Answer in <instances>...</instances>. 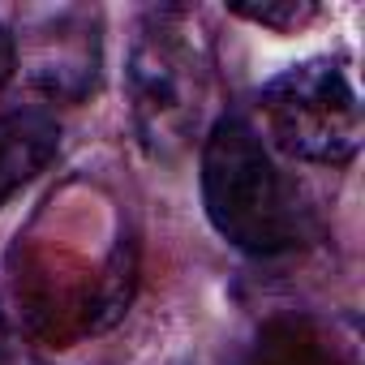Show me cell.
Returning <instances> with one entry per match:
<instances>
[{
  "label": "cell",
  "instance_id": "cell-5",
  "mask_svg": "<svg viewBox=\"0 0 365 365\" xmlns=\"http://www.w3.org/2000/svg\"><path fill=\"white\" fill-rule=\"evenodd\" d=\"M232 14L258 26H271V31H297L318 14V5H309V0H279V5H232Z\"/></svg>",
  "mask_w": 365,
  "mask_h": 365
},
{
  "label": "cell",
  "instance_id": "cell-1",
  "mask_svg": "<svg viewBox=\"0 0 365 365\" xmlns=\"http://www.w3.org/2000/svg\"><path fill=\"white\" fill-rule=\"evenodd\" d=\"M202 207L211 228L254 258L297 250L309 232L297 180L275 163L262 133L232 112L211 125L202 146Z\"/></svg>",
  "mask_w": 365,
  "mask_h": 365
},
{
  "label": "cell",
  "instance_id": "cell-6",
  "mask_svg": "<svg viewBox=\"0 0 365 365\" xmlns=\"http://www.w3.org/2000/svg\"><path fill=\"white\" fill-rule=\"evenodd\" d=\"M14 73H18V39H14V31L5 22H0V86H5Z\"/></svg>",
  "mask_w": 365,
  "mask_h": 365
},
{
  "label": "cell",
  "instance_id": "cell-7",
  "mask_svg": "<svg viewBox=\"0 0 365 365\" xmlns=\"http://www.w3.org/2000/svg\"><path fill=\"white\" fill-rule=\"evenodd\" d=\"M9 352H14V339H9V331H5V322H0V365L9 361Z\"/></svg>",
  "mask_w": 365,
  "mask_h": 365
},
{
  "label": "cell",
  "instance_id": "cell-8",
  "mask_svg": "<svg viewBox=\"0 0 365 365\" xmlns=\"http://www.w3.org/2000/svg\"><path fill=\"white\" fill-rule=\"evenodd\" d=\"M5 365H39V361H31V356H18V352H9V361Z\"/></svg>",
  "mask_w": 365,
  "mask_h": 365
},
{
  "label": "cell",
  "instance_id": "cell-2",
  "mask_svg": "<svg viewBox=\"0 0 365 365\" xmlns=\"http://www.w3.org/2000/svg\"><path fill=\"white\" fill-rule=\"evenodd\" d=\"M262 142L297 163L344 168L356 159L365 120L348 73L335 61H301L258 91Z\"/></svg>",
  "mask_w": 365,
  "mask_h": 365
},
{
  "label": "cell",
  "instance_id": "cell-4",
  "mask_svg": "<svg viewBox=\"0 0 365 365\" xmlns=\"http://www.w3.org/2000/svg\"><path fill=\"white\" fill-rule=\"evenodd\" d=\"M61 120L43 108L0 112V207L56 159Z\"/></svg>",
  "mask_w": 365,
  "mask_h": 365
},
{
  "label": "cell",
  "instance_id": "cell-3",
  "mask_svg": "<svg viewBox=\"0 0 365 365\" xmlns=\"http://www.w3.org/2000/svg\"><path fill=\"white\" fill-rule=\"evenodd\" d=\"M125 82L138 138L155 155H176L194 138L207 103V56L176 9L142 22Z\"/></svg>",
  "mask_w": 365,
  "mask_h": 365
}]
</instances>
